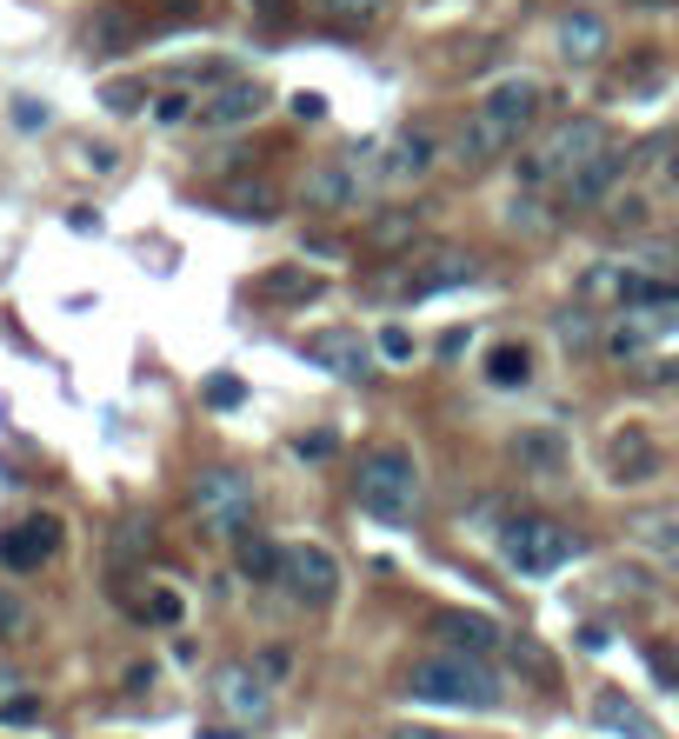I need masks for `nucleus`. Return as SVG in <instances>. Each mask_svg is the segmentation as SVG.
<instances>
[{"instance_id":"1","label":"nucleus","mask_w":679,"mask_h":739,"mask_svg":"<svg viewBox=\"0 0 679 739\" xmlns=\"http://www.w3.org/2000/svg\"><path fill=\"white\" fill-rule=\"evenodd\" d=\"M407 693L427 700V707H467V713H493L507 700V687L487 667V653H453V647L433 653V660H420L407 673Z\"/></svg>"},{"instance_id":"2","label":"nucleus","mask_w":679,"mask_h":739,"mask_svg":"<svg viewBox=\"0 0 679 739\" xmlns=\"http://www.w3.org/2000/svg\"><path fill=\"white\" fill-rule=\"evenodd\" d=\"M353 500L360 513L387 520V527H407L420 513V460L407 447H373L360 453V473H353Z\"/></svg>"},{"instance_id":"3","label":"nucleus","mask_w":679,"mask_h":739,"mask_svg":"<svg viewBox=\"0 0 679 739\" xmlns=\"http://www.w3.org/2000/svg\"><path fill=\"white\" fill-rule=\"evenodd\" d=\"M607 147H613V133H607L593 113L560 120V127H553V133H547L527 160H520V187H533V193H540V187H560V180H573L580 167H593Z\"/></svg>"},{"instance_id":"4","label":"nucleus","mask_w":679,"mask_h":739,"mask_svg":"<svg viewBox=\"0 0 679 739\" xmlns=\"http://www.w3.org/2000/svg\"><path fill=\"white\" fill-rule=\"evenodd\" d=\"M187 507H193V520L213 533V540H240V533H253V480L240 473V467H200L193 473V487H187Z\"/></svg>"},{"instance_id":"5","label":"nucleus","mask_w":679,"mask_h":739,"mask_svg":"<svg viewBox=\"0 0 679 739\" xmlns=\"http://www.w3.org/2000/svg\"><path fill=\"white\" fill-rule=\"evenodd\" d=\"M573 553H580V540H573L560 520H547V513H520V520L500 527V560H507V573H520V580H547V573H560Z\"/></svg>"},{"instance_id":"6","label":"nucleus","mask_w":679,"mask_h":739,"mask_svg":"<svg viewBox=\"0 0 679 739\" xmlns=\"http://www.w3.org/2000/svg\"><path fill=\"white\" fill-rule=\"evenodd\" d=\"M280 587L300 600V607H313V613H327L333 600H340V560H333V547H320V540H287V560H280Z\"/></svg>"},{"instance_id":"7","label":"nucleus","mask_w":679,"mask_h":739,"mask_svg":"<svg viewBox=\"0 0 679 739\" xmlns=\"http://www.w3.org/2000/svg\"><path fill=\"white\" fill-rule=\"evenodd\" d=\"M273 107V87L267 80H247V73H227L207 100H200V127H213V133H227V127H247V120H260Z\"/></svg>"},{"instance_id":"8","label":"nucleus","mask_w":679,"mask_h":739,"mask_svg":"<svg viewBox=\"0 0 679 739\" xmlns=\"http://www.w3.org/2000/svg\"><path fill=\"white\" fill-rule=\"evenodd\" d=\"M540 80H527V73H507V80H493L487 93H480V113L507 133V140H527V127L540 120Z\"/></svg>"},{"instance_id":"9","label":"nucleus","mask_w":679,"mask_h":739,"mask_svg":"<svg viewBox=\"0 0 679 739\" xmlns=\"http://www.w3.org/2000/svg\"><path fill=\"white\" fill-rule=\"evenodd\" d=\"M627 180V153H620V140L593 160V167H580L573 180H560L553 187V200H560V213H600L607 200H613V187Z\"/></svg>"},{"instance_id":"10","label":"nucleus","mask_w":679,"mask_h":739,"mask_svg":"<svg viewBox=\"0 0 679 739\" xmlns=\"http://www.w3.org/2000/svg\"><path fill=\"white\" fill-rule=\"evenodd\" d=\"M300 193H307L313 213H360L367 207V173H360V160L340 153V160H320Z\"/></svg>"},{"instance_id":"11","label":"nucleus","mask_w":679,"mask_h":739,"mask_svg":"<svg viewBox=\"0 0 679 739\" xmlns=\"http://www.w3.org/2000/svg\"><path fill=\"white\" fill-rule=\"evenodd\" d=\"M480 273V260L467 253V247H447V240H433V247H420V260L407 267V300H427V293H447V287H467Z\"/></svg>"},{"instance_id":"12","label":"nucleus","mask_w":679,"mask_h":739,"mask_svg":"<svg viewBox=\"0 0 679 739\" xmlns=\"http://www.w3.org/2000/svg\"><path fill=\"white\" fill-rule=\"evenodd\" d=\"M660 467H667V453L647 427H613L607 433V480L613 487H647V480H660Z\"/></svg>"},{"instance_id":"13","label":"nucleus","mask_w":679,"mask_h":739,"mask_svg":"<svg viewBox=\"0 0 679 739\" xmlns=\"http://www.w3.org/2000/svg\"><path fill=\"white\" fill-rule=\"evenodd\" d=\"M60 540H67L60 513H27L20 527H7V533H0V567L33 573V567H47V560L60 553Z\"/></svg>"},{"instance_id":"14","label":"nucleus","mask_w":679,"mask_h":739,"mask_svg":"<svg viewBox=\"0 0 679 739\" xmlns=\"http://www.w3.org/2000/svg\"><path fill=\"white\" fill-rule=\"evenodd\" d=\"M427 167H433V140H427V133H393V140H380L373 180H380L387 193H400V187L427 180Z\"/></svg>"},{"instance_id":"15","label":"nucleus","mask_w":679,"mask_h":739,"mask_svg":"<svg viewBox=\"0 0 679 739\" xmlns=\"http://www.w3.org/2000/svg\"><path fill=\"white\" fill-rule=\"evenodd\" d=\"M300 353H307L313 367H327L333 380H353V387L373 373V353H367V340H360V333H347V327H327V333H313Z\"/></svg>"},{"instance_id":"16","label":"nucleus","mask_w":679,"mask_h":739,"mask_svg":"<svg viewBox=\"0 0 679 739\" xmlns=\"http://www.w3.org/2000/svg\"><path fill=\"white\" fill-rule=\"evenodd\" d=\"M213 693H220V707H227L233 720H253V727H260V720L273 713V687H267L253 667H220V673H213Z\"/></svg>"},{"instance_id":"17","label":"nucleus","mask_w":679,"mask_h":739,"mask_svg":"<svg viewBox=\"0 0 679 739\" xmlns=\"http://www.w3.org/2000/svg\"><path fill=\"white\" fill-rule=\"evenodd\" d=\"M627 540L653 560V567H667V573H679V513L673 507H653V513H633L627 520Z\"/></svg>"},{"instance_id":"18","label":"nucleus","mask_w":679,"mask_h":739,"mask_svg":"<svg viewBox=\"0 0 679 739\" xmlns=\"http://www.w3.org/2000/svg\"><path fill=\"white\" fill-rule=\"evenodd\" d=\"M320 273L307 267V260H287V267H267L260 280H253V300H267V307H307V300H320Z\"/></svg>"},{"instance_id":"19","label":"nucleus","mask_w":679,"mask_h":739,"mask_svg":"<svg viewBox=\"0 0 679 739\" xmlns=\"http://www.w3.org/2000/svg\"><path fill=\"white\" fill-rule=\"evenodd\" d=\"M607 47H613V33H607V20H600L593 7H573V13L560 20V60H567V67H593Z\"/></svg>"},{"instance_id":"20","label":"nucleus","mask_w":679,"mask_h":739,"mask_svg":"<svg viewBox=\"0 0 679 739\" xmlns=\"http://www.w3.org/2000/svg\"><path fill=\"white\" fill-rule=\"evenodd\" d=\"M433 633L453 647V653H493L500 647V627L487 613H460V607H440L433 613Z\"/></svg>"},{"instance_id":"21","label":"nucleus","mask_w":679,"mask_h":739,"mask_svg":"<svg viewBox=\"0 0 679 739\" xmlns=\"http://www.w3.org/2000/svg\"><path fill=\"white\" fill-rule=\"evenodd\" d=\"M133 40H140V13H133V7L107 0V7L87 13V47H93V53H120V47H133Z\"/></svg>"},{"instance_id":"22","label":"nucleus","mask_w":679,"mask_h":739,"mask_svg":"<svg viewBox=\"0 0 679 739\" xmlns=\"http://www.w3.org/2000/svg\"><path fill=\"white\" fill-rule=\"evenodd\" d=\"M513 460H520L527 473H560V467H567V433L527 427V433H513Z\"/></svg>"},{"instance_id":"23","label":"nucleus","mask_w":679,"mask_h":739,"mask_svg":"<svg viewBox=\"0 0 679 739\" xmlns=\"http://www.w3.org/2000/svg\"><path fill=\"white\" fill-rule=\"evenodd\" d=\"M280 560H287L280 540H260V533H240V540H233V567H240V580H253V587H273V580H280Z\"/></svg>"},{"instance_id":"24","label":"nucleus","mask_w":679,"mask_h":739,"mask_svg":"<svg viewBox=\"0 0 679 739\" xmlns=\"http://www.w3.org/2000/svg\"><path fill=\"white\" fill-rule=\"evenodd\" d=\"M507 147H513V140H507L487 113H473V120L460 127V140H453V160H460V167H487V160H500Z\"/></svg>"},{"instance_id":"25","label":"nucleus","mask_w":679,"mask_h":739,"mask_svg":"<svg viewBox=\"0 0 679 739\" xmlns=\"http://www.w3.org/2000/svg\"><path fill=\"white\" fill-rule=\"evenodd\" d=\"M527 380H533V347H527V340H500V347L487 353V387L520 393Z\"/></svg>"},{"instance_id":"26","label":"nucleus","mask_w":679,"mask_h":739,"mask_svg":"<svg viewBox=\"0 0 679 739\" xmlns=\"http://www.w3.org/2000/svg\"><path fill=\"white\" fill-rule=\"evenodd\" d=\"M593 720L613 727V733H627V739H660V727H653L627 693H600V700H593Z\"/></svg>"},{"instance_id":"27","label":"nucleus","mask_w":679,"mask_h":739,"mask_svg":"<svg viewBox=\"0 0 679 739\" xmlns=\"http://www.w3.org/2000/svg\"><path fill=\"white\" fill-rule=\"evenodd\" d=\"M553 213H560V200H547L533 187H520V200H507V227H520V233H547Z\"/></svg>"},{"instance_id":"28","label":"nucleus","mask_w":679,"mask_h":739,"mask_svg":"<svg viewBox=\"0 0 679 739\" xmlns=\"http://www.w3.org/2000/svg\"><path fill=\"white\" fill-rule=\"evenodd\" d=\"M140 620H147V627H180V620H187V600H180V587L153 580V587L140 593Z\"/></svg>"},{"instance_id":"29","label":"nucleus","mask_w":679,"mask_h":739,"mask_svg":"<svg viewBox=\"0 0 679 739\" xmlns=\"http://www.w3.org/2000/svg\"><path fill=\"white\" fill-rule=\"evenodd\" d=\"M40 720H47V700H40V693H27V687H13V693L0 700V727H7V733H33Z\"/></svg>"},{"instance_id":"30","label":"nucleus","mask_w":679,"mask_h":739,"mask_svg":"<svg viewBox=\"0 0 679 739\" xmlns=\"http://www.w3.org/2000/svg\"><path fill=\"white\" fill-rule=\"evenodd\" d=\"M373 353H380L387 367H413V353H420V340H413V327H400V320H387V327H380V340H373Z\"/></svg>"},{"instance_id":"31","label":"nucleus","mask_w":679,"mask_h":739,"mask_svg":"<svg viewBox=\"0 0 679 739\" xmlns=\"http://www.w3.org/2000/svg\"><path fill=\"white\" fill-rule=\"evenodd\" d=\"M227 207H233V213H253V220H273V213H280V193H273V187H233Z\"/></svg>"},{"instance_id":"32","label":"nucleus","mask_w":679,"mask_h":739,"mask_svg":"<svg viewBox=\"0 0 679 739\" xmlns=\"http://www.w3.org/2000/svg\"><path fill=\"white\" fill-rule=\"evenodd\" d=\"M553 333H560V347H567V353H587V347L600 340L593 313H560V320H553Z\"/></svg>"},{"instance_id":"33","label":"nucleus","mask_w":679,"mask_h":739,"mask_svg":"<svg viewBox=\"0 0 679 739\" xmlns=\"http://www.w3.org/2000/svg\"><path fill=\"white\" fill-rule=\"evenodd\" d=\"M200 400H207L213 413H233V407L247 400V387H240V373H207V387H200Z\"/></svg>"},{"instance_id":"34","label":"nucleus","mask_w":679,"mask_h":739,"mask_svg":"<svg viewBox=\"0 0 679 739\" xmlns=\"http://www.w3.org/2000/svg\"><path fill=\"white\" fill-rule=\"evenodd\" d=\"M253 673H260L267 687H280V680L293 673V647H280V640H273V647H260V653H253Z\"/></svg>"},{"instance_id":"35","label":"nucleus","mask_w":679,"mask_h":739,"mask_svg":"<svg viewBox=\"0 0 679 739\" xmlns=\"http://www.w3.org/2000/svg\"><path fill=\"white\" fill-rule=\"evenodd\" d=\"M413 233H420L413 213H380V220H373V247H400V240H413Z\"/></svg>"},{"instance_id":"36","label":"nucleus","mask_w":679,"mask_h":739,"mask_svg":"<svg viewBox=\"0 0 679 739\" xmlns=\"http://www.w3.org/2000/svg\"><path fill=\"white\" fill-rule=\"evenodd\" d=\"M113 113H133V107H147V80H107V93H100Z\"/></svg>"},{"instance_id":"37","label":"nucleus","mask_w":679,"mask_h":739,"mask_svg":"<svg viewBox=\"0 0 679 739\" xmlns=\"http://www.w3.org/2000/svg\"><path fill=\"white\" fill-rule=\"evenodd\" d=\"M140 540H153V520H147V513H127L120 533H113V553H140Z\"/></svg>"},{"instance_id":"38","label":"nucleus","mask_w":679,"mask_h":739,"mask_svg":"<svg viewBox=\"0 0 679 739\" xmlns=\"http://www.w3.org/2000/svg\"><path fill=\"white\" fill-rule=\"evenodd\" d=\"M20 627H27V607H20V600H13V593L0 587V640H13Z\"/></svg>"},{"instance_id":"39","label":"nucleus","mask_w":679,"mask_h":739,"mask_svg":"<svg viewBox=\"0 0 679 739\" xmlns=\"http://www.w3.org/2000/svg\"><path fill=\"white\" fill-rule=\"evenodd\" d=\"M187 113H193V100H187V93H180V87H173V93H160V100H153V120H187Z\"/></svg>"},{"instance_id":"40","label":"nucleus","mask_w":679,"mask_h":739,"mask_svg":"<svg viewBox=\"0 0 679 739\" xmlns=\"http://www.w3.org/2000/svg\"><path fill=\"white\" fill-rule=\"evenodd\" d=\"M333 447H340L333 433H300V440H293V453H300V460H327Z\"/></svg>"},{"instance_id":"41","label":"nucleus","mask_w":679,"mask_h":739,"mask_svg":"<svg viewBox=\"0 0 679 739\" xmlns=\"http://www.w3.org/2000/svg\"><path fill=\"white\" fill-rule=\"evenodd\" d=\"M607 213H613L620 227H640V220H647V207H640V200H607Z\"/></svg>"},{"instance_id":"42","label":"nucleus","mask_w":679,"mask_h":739,"mask_svg":"<svg viewBox=\"0 0 679 739\" xmlns=\"http://www.w3.org/2000/svg\"><path fill=\"white\" fill-rule=\"evenodd\" d=\"M333 7H340V13H347V20H373V13H380V7H387V0H333Z\"/></svg>"},{"instance_id":"43","label":"nucleus","mask_w":679,"mask_h":739,"mask_svg":"<svg viewBox=\"0 0 679 739\" xmlns=\"http://www.w3.org/2000/svg\"><path fill=\"white\" fill-rule=\"evenodd\" d=\"M293 113H300V120H320V113H327V100H320V93H300V100H293Z\"/></svg>"},{"instance_id":"44","label":"nucleus","mask_w":679,"mask_h":739,"mask_svg":"<svg viewBox=\"0 0 679 739\" xmlns=\"http://www.w3.org/2000/svg\"><path fill=\"white\" fill-rule=\"evenodd\" d=\"M13 120H20V127H47V107H33V100H20V107H13Z\"/></svg>"},{"instance_id":"45","label":"nucleus","mask_w":679,"mask_h":739,"mask_svg":"<svg viewBox=\"0 0 679 739\" xmlns=\"http://www.w3.org/2000/svg\"><path fill=\"white\" fill-rule=\"evenodd\" d=\"M387 739H447V733H433V727H407V720H400V727H387Z\"/></svg>"},{"instance_id":"46","label":"nucleus","mask_w":679,"mask_h":739,"mask_svg":"<svg viewBox=\"0 0 679 739\" xmlns=\"http://www.w3.org/2000/svg\"><path fill=\"white\" fill-rule=\"evenodd\" d=\"M67 220H73V233H93V227H100V213H93V207H73Z\"/></svg>"},{"instance_id":"47","label":"nucleus","mask_w":679,"mask_h":739,"mask_svg":"<svg viewBox=\"0 0 679 739\" xmlns=\"http://www.w3.org/2000/svg\"><path fill=\"white\" fill-rule=\"evenodd\" d=\"M440 353H447V360H460V353H467V327H453V333L440 340Z\"/></svg>"},{"instance_id":"48","label":"nucleus","mask_w":679,"mask_h":739,"mask_svg":"<svg viewBox=\"0 0 679 739\" xmlns=\"http://www.w3.org/2000/svg\"><path fill=\"white\" fill-rule=\"evenodd\" d=\"M253 13H267V20H287V0H247Z\"/></svg>"},{"instance_id":"49","label":"nucleus","mask_w":679,"mask_h":739,"mask_svg":"<svg viewBox=\"0 0 679 739\" xmlns=\"http://www.w3.org/2000/svg\"><path fill=\"white\" fill-rule=\"evenodd\" d=\"M653 380H660V387H679V360H667V367H653Z\"/></svg>"},{"instance_id":"50","label":"nucleus","mask_w":679,"mask_h":739,"mask_svg":"<svg viewBox=\"0 0 679 739\" xmlns=\"http://www.w3.org/2000/svg\"><path fill=\"white\" fill-rule=\"evenodd\" d=\"M667 187H679V147H667Z\"/></svg>"},{"instance_id":"51","label":"nucleus","mask_w":679,"mask_h":739,"mask_svg":"<svg viewBox=\"0 0 679 739\" xmlns=\"http://www.w3.org/2000/svg\"><path fill=\"white\" fill-rule=\"evenodd\" d=\"M200 739H240V733H227V727H200Z\"/></svg>"},{"instance_id":"52","label":"nucleus","mask_w":679,"mask_h":739,"mask_svg":"<svg viewBox=\"0 0 679 739\" xmlns=\"http://www.w3.org/2000/svg\"><path fill=\"white\" fill-rule=\"evenodd\" d=\"M13 687H20V680H13V673H7V667H0V700H7V693H13Z\"/></svg>"},{"instance_id":"53","label":"nucleus","mask_w":679,"mask_h":739,"mask_svg":"<svg viewBox=\"0 0 679 739\" xmlns=\"http://www.w3.org/2000/svg\"><path fill=\"white\" fill-rule=\"evenodd\" d=\"M640 7H679V0H640Z\"/></svg>"}]
</instances>
